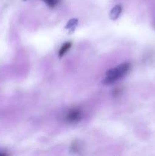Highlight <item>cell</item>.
<instances>
[{
    "instance_id": "1",
    "label": "cell",
    "mask_w": 155,
    "mask_h": 156,
    "mask_svg": "<svg viewBox=\"0 0 155 156\" xmlns=\"http://www.w3.org/2000/svg\"><path fill=\"white\" fill-rule=\"evenodd\" d=\"M129 69H130V64L129 62H125L121 65H119L115 68L111 69L106 73V78L103 81V84L111 85V84L114 83L119 79H122L125 75L127 74Z\"/></svg>"
},
{
    "instance_id": "2",
    "label": "cell",
    "mask_w": 155,
    "mask_h": 156,
    "mask_svg": "<svg viewBox=\"0 0 155 156\" xmlns=\"http://www.w3.org/2000/svg\"><path fill=\"white\" fill-rule=\"evenodd\" d=\"M82 117V112L80 109L78 108H73L70 110L66 114L65 120L67 122L70 123H75L80 121Z\"/></svg>"
},
{
    "instance_id": "3",
    "label": "cell",
    "mask_w": 155,
    "mask_h": 156,
    "mask_svg": "<svg viewBox=\"0 0 155 156\" xmlns=\"http://www.w3.org/2000/svg\"><path fill=\"white\" fill-rule=\"evenodd\" d=\"M122 12V6L118 5H115L113 9L111 10L110 14H109V16L112 20H116L117 18L119 17L120 14Z\"/></svg>"
},
{
    "instance_id": "4",
    "label": "cell",
    "mask_w": 155,
    "mask_h": 156,
    "mask_svg": "<svg viewBox=\"0 0 155 156\" xmlns=\"http://www.w3.org/2000/svg\"><path fill=\"white\" fill-rule=\"evenodd\" d=\"M71 47V42H66L65 44H63L61 47V48L59 50V57H62L68 50H70Z\"/></svg>"
},
{
    "instance_id": "5",
    "label": "cell",
    "mask_w": 155,
    "mask_h": 156,
    "mask_svg": "<svg viewBox=\"0 0 155 156\" xmlns=\"http://www.w3.org/2000/svg\"><path fill=\"white\" fill-rule=\"evenodd\" d=\"M43 1L49 7L52 8V9L55 8L58 4H59V0H43Z\"/></svg>"
},
{
    "instance_id": "6",
    "label": "cell",
    "mask_w": 155,
    "mask_h": 156,
    "mask_svg": "<svg viewBox=\"0 0 155 156\" xmlns=\"http://www.w3.org/2000/svg\"><path fill=\"white\" fill-rule=\"evenodd\" d=\"M78 24V20L77 19H71L68 21V24L66 26L67 29H74L76 25Z\"/></svg>"
},
{
    "instance_id": "7",
    "label": "cell",
    "mask_w": 155,
    "mask_h": 156,
    "mask_svg": "<svg viewBox=\"0 0 155 156\" xmlns=\"http://www.w3.org/2000/svg\"><path fill=\"white\" fill-rule=\"evenodd\" d=\"M0 155H4V154H2V153H0Z\"/></svg>"
},
{
    "instance_id": "8",
    "label": "cell",
    "mask_w": 155,
    "mask_h": 156,
    "mask_svg": "<svg viewBox=\"0 0 155 156\" xmlns=\"http://www.w3.org/2000/svg\"><path fill=\"white\" fill-rule=\"evenodd\" d=\"M24 1H26V0H24Z\"/></svg>"
}]
</instances>
